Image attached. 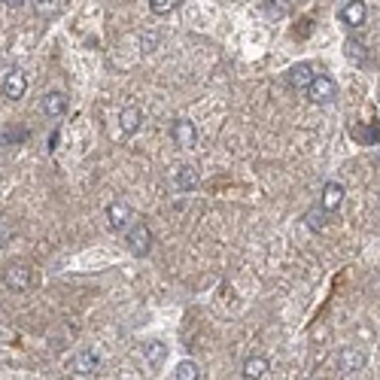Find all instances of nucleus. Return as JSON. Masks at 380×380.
Segmentation results:
<instances>
[{
	"instance_id": "nucleus-1",
	"label": "nucleus",
	"mask_w": 380,
	"mask_h": 380,
	"mask_svg": "<svg viewBox=\"0 0 380 380\" xmlns=\"http://www.w3.org/2000/svg\"><path fill=\"white\" fill-rule=\"evenodd\" d=\"M125 243H128V250L137 259L149 256V250H152V231H149V225L146 222H131L128 231H125Z\"/></svg>"
},
{
	"instance_id": "nucleus-2",
	"label": "nucleus",
	"mask_w": 380,
	"mask_h": 380,
	"mask_svg": "<svg viewBox=\"0 0 380 380\" xmlns=\"http://www.w3.org/2000/svg\"><path fill=\"white\" fill-rule=\"evenodd\" d=\"M33 280H37V277H33V271L28 265H10L3 271V283L10 286L13 292H28L33 286Z\"/></svg>"
},
{
	"instance_id": "nucleus-3",
	"label": "nucleus",
	"mask_w": 380,
	"mask_h": 380,
	"mask_svg": "<svg viewBox=\"0 0 380 380\" xmlns=\"http://www.w3.org/2000/svg\"><path fill=\"white\" fill-rule=\"evenodd\" d=\"M307 100L310 104H328V100H335V95H337V86L328 76H314V82L307 86Z\"/></svg>"
},
{
	"instance_id": "nucleus-4",
	"label": "nucleus",
	"mask_w": 380,
	"mask_h": 380,
	"mask_svg": "<svg viewBox=\"0 0 380 380\" xmlns=\"http://www.w3.org/2000/svg\"><path fill=\"white\" fill-rule=\"evenodd\" d=\"M365 365H368V353L362 347H347L337 356V371H341V374H356V371H362Z\"/></svg>"
},
{
	"instance_id": "nucleus-5",
	"label": "nucleus",
	"mask_w": 380,
	"mask_h": 380,
	"mask_svg": "<svg viewBox=\"0 0 380 380\" xmlns=\"http://www.w3.org/2000/svg\"><path fill=\"white\" fill-rule=\"evenodd\" d=\"M0 91H3L6 100H22L24 91H28V76L15 67V70H10L3 76V86H0Z\"/></svg>"
},
{
	"instance_id": "nucleus-6",
	"label": "nucleus",
	"mask_w": 380,
	"mask_h": 380,
	"mask_svg": "<svg viewBox=\"0 0 380 380\" xmlns=\"http://www.w3.org/2000/svg\"><path fill=\"white\" fill-rule=\"evenodd\" d=\"M171 185L176 192H192V189H198V171L192 165H176L174 171H171Z\"/></svg>"
},
{
	"instance_id": "nucleus-7",
	"label": "nucleus",
	"mask_w": 380,
	"mask_h": 380,
	"mask_svg": "<svg viewBox=\"0 0 380 380\" xmlns=\"http://www.w3.org/2000/svg\"><path fill=\"white\" fill-rule=\"evenodd\" d=\"M171 137H174L176 146L192 149V146H195V140H198V131H195V125H192L189 119H176L171 125Z\"/></svg>"
},
{
	"instance_id": "nucleus-8",
	"label": "nucleus",
	"mask_w": 380,
	"mask_h": 380,
	"mask_svg": "<svg viewBox=\"0 0 380 380\" xmlns=\"http://www.w3.org/2000/svg\"><path fill=\"white\" fill-rule=\"evenodd\" d=\"M107 222L113 231H128L131 225V210L128 204H122V201H113V204L107 207Z\"/></svg>"
},
{
	"instance_id": "nucleus-9",
	"label": "nucleus",
	"mask_w": 380,
	"mask_h": 380,
	"mask_svg": "<svg viewBox=\"0 0 380 380\" xmlns=\"http://www.w3.org/2000/svg\"><path fill=\"white\" fill-rule=\"evenodd\" d=\"M119 128L125 137H131V134H137L143 128V109L140 107H125L119 113Z\"/></svg>"
},
{
	"instance_id": "nucleus-10",
	"label": "nucleus",
	"mask_w": 380,
	"mask_h": 380,
	"mask_svg": "<svg viewBox=\"0 0 380 380\" xmlns=\"http://www.w3.org/2000/svg\"><path fill=\"white\" fill-rule=\"evenodd\" d=\"M368 19V6L362 3V0H350V3H344L341 10V22L350 24V28H359V24H365Z\"/></svg>"
},
{
	"instance_id": "nucleus-11",
	"label": "nucleus",
	"mask_w": 380,
	"mask_h": 380,
	"mask_svg": "<svg viewBox=\"0 0 380 380\" xmlns=\"http://www.w3.org/2000/svg\"><path fill=\"white\" fill-rule=\"evenodd\" d=\"M314 76H317V73H314V67H310V64H295L286 79H289V86H292L295 91H307V86L314 82Z\"/></svg>"
},
{
	"instance_id": "nucleus-12",
	"label": "nucleus",
	"mask_w": 380,
	"mask_h": 380,
	"mask_svg": "<svg viewBox=\"0 0 380 380\" xmlns=\"http://www.w3.org/2000/svg\"><path fill=\"white\" fill-rule=\"evenodd\" d=\"M43 113L49 116V119H61V116L67 113V95L64 91H49V95L43 98Z\"/></svg>"
},
{
	"instance_id": "nucleus-13",
	"label": "nucleus",
	"mask_w": 380,
	"mask_h": 380,
	"mask_svg": "<svg viewBox=\"0 0 380 380\" xmlns=\"http://www.w3.org/2000/svg\"><path fill=\"white\" fill-rule=\"evenodd\" d=\"M344 201V185L341 183H326L323 185V201H319V207L328 210V213H335L337 207H341Z\"/></svg>"
},
{
	"instance_id": "nucleus-14",
	"label": "nucleus",
	"mask_w": 380,
	"mask_h": 380,
	"mask_svg": "<svg viewBox=\"0 0 380 380\" xmlns=\"http://www.w3.org/2000/svg\"><path fill=\"white\" fill-rule=\"evenodd\" d=\"M98 365H100V359H98L95 350H82V353H76V359H73L76 374H95Z\"/></svg>"
},
{
	"instance_id": "nucleus-15",
	"label": "nucleus",
	"mask_w": 380,
	"mask_h": 380,
	"mask_svg": "<svg viewBox=\"0 0 380 380\" xmlns=\"http://www.w3.org/2000/svg\"><path fill=\"white\" fill-rule=\"evenodd\" d=\"M268 368H271L268 356H250L247 362H243V377H247V380H261L268 374Z\"/></svg>"
},
{
	"instance_id": "nucleus-16",
	"label": "nucleus",
	"mask_w": 380,
	"mask_h": 380,
	"mask_svg": "<svg viewBox=\"0 0 380 380\" xmlns=\"http://www.w3.org/2000/svg\"><path fill=\"white\" fill-rule=\"evenodd\" d=\"M143 356H146L149 365H162L167 359V344L165 341H146L143 344Z\"/></svg>"
},
{
	"instance_id": "nucleus-17",
	"label": "nucleus",
	"mask_w": 380,
	"mask_h": 380,
	"mask_svg": "<svg viewBox=\"0 0 380 380\" xmlns=\"http://www.w3.org/2000/svg\"><path fill=\"white\" fill-rule=\"evenodd\" d=\"M328 210H323V207H314V210H307V213H304V225L307 228H314V231H323V228L328 225Z\"/></svg>"
},
{
	"instance_id": "nucleus-18",
	"label": "nucleus",
	"mask_w": 380,
	"mask_h": 380,
	"mask_svg": "<svg viewBox=\"0 0 380 380\" xmlns=\"http://www.w3.org/2000/svg\"><path fill=\"white\" fill-rule=\"evenodd\" d=\"M201 377V368H198V362H192V359H183L180 365L174 368V380H198Z\"/></svg>"
},
{
	"instance_id": "nucleus-19",
	"label": "nucleus",
	"mask_w": 380,
	"mask_h": 380,
	"mask_svg": "<svg viewBox=\"0 0 380 380\" xmlns=\"http://www.w3.org/2000/svg\"><path fill=\"white\" fill-rule=\"evenodd\" d=\"M33 13L40 19H55L61 13V0H33Z\"/></svg>"
},
{
	"instance_id": "nucleus-20",
	"label": "nucleus",
	"mask_w": 380,
	"mask_h": 380,
	"mask_svg": "<svg viewBox=\"0 0 380 380\" xmlns=\"http://www.w3.org/2000/svg\"><path fill=\"white\" fill-rule=\"evenodd\" d=\"M176 3H180V0H149V10L155 15H167L176 10Z\"/></svg>"
},
{
	"instance_id": "nucleus-21",
	"label": "nucleus",
	"mask_w": 380,
	"mask_h": 380,
	"mask_svg": "<svg viewBox=\"0 0 380 380\" xmlns=\"http://www.w3.org/2000/svg\"><path fill=\"white\" fill-rule=\"evenodd\" d=\"M347 58L365 64V43H359V40H347Z\"/></svg>"
},
{
	"instance_id": "nucleus-22",
	"label": "nucleus",
	"mask_w": 380,
	"mask_h": 380,
	"mask_svg": "<svg viewBox=\"0 0 380 380\" xmlns=\"http://www.w3.org/2000/svg\"><path fill=\"white\" fill-rule=\"evenodd\" d=\"M286 10H289V3H286V0H271V3H268V13H271V15H280Z\"/></svg>"
},
{
	"instance_id": "nucleus-23",
	"label": "nucleus",
	"mask_w": 380,
	"mask_h": 380,
	"mask_svg": "<svg viewBox=\"0 0 380 380\" xmlns=\"http://www.w3.org/2000/svg\"><path fill=\"white\" fill-rule=\"evenodd\" d=\"M6 238H10V228H6V222L0 219V247H3V241H6Z\"/></svg>"
},
{
	"instance_id": "nucleus-24",
	"label": "nucleus",
	"mask_w": 380,
	"mask_h": 380,
	"mask_svg": "<svg viewBox=\"0 0 380 380\" xmlns=\"http://www.w3.org/2000/svg\"><path fill=\"white\" fill-rule=\"evenodd\" d=\"M3 3H6V6H10V10H22V6H24V3H28V0H3Z\"/></svg>"
}]
</instances>
